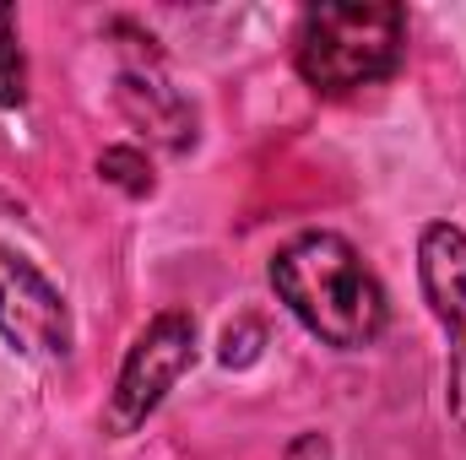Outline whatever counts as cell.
<instances>
[{"mask_svg":"<svg viewBox=\"0 0 466 460\" xmlns=\"http://www.w3.org/2000/svg\"><path fill=\"white\" fill-rule=\"evenodd\" d=\"M271 287L326 346L358 352L385 331V287L342 233H299L271 260Z\"/></svg>","mask_w":466,"mask_h":460,"instance_id":"6da1fadb","label":"cell"},{"mask_svg":"<svg viewBox=\"0 0 466 460\" xmlns=\"http://www.w3.org/2000/svg\"><path fill=\"white\" fill-rule=\"evenodd\" d=\"M407 49V11L390 0H326L299 16L293 60L320 98H352L385 82Z\"/></svg>","mask_w":466,"mask_h":460,"instance_id":"7a4b0ae2","label":"cell"},{"mask_svg":"<svg viewBox=\"0 0 466 460\" xmlns=\"http://www.w3.org/2000/svg\"><path fill=\"white\" fill-rule=\"evenodd\" d=\"M196 357V320L185 309H163L157 320H147V331L130 342L125 363H119V379L109 390V412H104V428L125 439L136 434L157 406L163 395L179 385V374L190 368Z\"/></svg>","mask_w":466,"mask_h":460,"instance_id":"3957f363","label":"cell"},{"mask_svg":"<svg viewBox=\"0 0 466 460\" xmlns=\"http://www.w3.org/2000/svg\"><path fill=\"white\" fill-rule=\"evenodd\" d=\"M0 336L16 357L38 368L71 357V309L60 287L16 249H0Z\"/></svg>","mask_w":466,"mask_h":460,"instance_id":"277c9868","label":"cell"},{"mask_svg":"<svg viewBox=\"0 0 466 460\" xmlns=\"http://www.w3.org/2000/svg\"><path fill=\"white\" fill-rule=\"evenodd\" d=\"M418 276L434 320L451 336V412L466 428V233L429 223L418 238Z\"/></svg>","mask_w":466,"mask_h":460,"instance_id":"5b68a950","label":"cell"},{"mask_svg":"<svg viewBox=\"0 0 466 460\" xmlns=\"http://www.w3.org/2000/svg\"><path fill=\"white\" fill-rule=\"evenodd\" d=\"M119 104L130 109V119H141L157 141H168L174 152L196 141V115L163 87V82H141V76H125L119 82Z\"/></svg>","mask_w":466,"mask_h":460,"instance_id":"8992f818","label":"cell"},{"mask_svg":"<svg viewBox=\"0 0 466 460\" xmlns=\"http://www.w3.org/2000/svg\"><path fill=\"white\" fill-rule=\"evenodd\" d=\"M27 98V60H22V33L16 11L0 5V109H16Z\"/></svg>","mask_w":466,"mask_h":460,"instance_id":"52a82bcc","label":"cell"},{"mask_svg":"<svg viewBox=\"0 0 466 460\" xmlns=\"http://www.w3.org/2000/svg\"><path fill=\"white\" fill-rule=\"evenodd\" d=\"M98 174L115 179L119 190H130V195H147V190H152V168H147V157L130 152V146H109V152L98 157Z\"/></svg>","mask_w":466,"mask_h":460,"instance_id":"ba28073f","label":"cell"}]
</instances>
